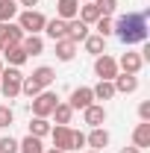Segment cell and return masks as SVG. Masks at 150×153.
Masks as SVG:
<instances>
[{
    "mask_svg": "<svg viewBox=\"0 0 150 153\" xmlns=\"http://www.w3.org/2000/svg\"><path fill=\"white\" fill-rule=\"evenodd\" d=\"M115 36L127 47L130 44H144L147 41V12H127L115 21Z\"/></svg>",
    "mask_w": 150,
    "mask_h": 153,
    "instance_id": "6da1fadb",
    "label": "cell"
},
{
    "mask_svg": "<svg viewBox=\"0 0 150 153\" xmlns=\"http://www.w3.org/2000/svg\"><path fill=\"white\" fill-rule=\"evenodd\" d=\"M21 82H24L21 68H3L0 71V91H3L6 100H15L21 94Z\"/></svg>",
    "mask_w": 150,
    "mask_h": 153,
    "instance_id": "7a4b0ae2",
    "label": "cell"
},
{
    "mask_svg": "<svg viewBox=\"0 0 150 153\" xmlns=\"http://www.w3.org/2000/svg\"><path fill=\"white\" fill-rule=\"evenodd\" d=\"M44 24H47V18L38 9H24V12H18V27L24 30V36H38L44 30Z\"/></svg>",
    "mask_w": 150,
    "mask_h": 153,
    "instance_id": "3957f363",
    "label": "cell"
},
{
    "mask_svg": "<svg viewBox=\"0 0 150 153\" xmlns=\"http://www.w3.org/2000/svg\"><path fill=\"white\" fill-rule=\"evenodd\" d=\"M56 103H59V97L56 91H38L36 97H33V115L36 118H50L53 115V109H56Z\"/></svg>",
    "mask_w": 150,
    "mask_h": 153,
    "instance_id": "277c9868",
    "label": "cell"
},
{
    "mask_svg": "<svg viewBox=\"0 0 150 153\" xmlns=\"http://www.w3.org/2000/svg\"><path fill=\"white\" fill-rule=\"evenodd\" d=\"M94 74L100 76V79H115V76L121 74V71H118V59L109 56V53L94 56Z\"/></svg>",
    "mask_w": 150,
    "mask_h": 153,
    "instance_id": "5b68a950",
    "label": "cell"
},
{
    "mask_svg": "<svg viewBox=\"0 0 150 153\" xmlns=\"http://www.w3.org/2000/svg\"><path fill=\"white\" fill-rule=\"evenodd\" d=\"M0 41L6 44V47H15L24 41V30H21L15 21H9V24H0Z\"/></svg>",
    "mask_w": 150,
    "mask_h": 153,
    "instance_id": "8992f818",
    "label": "cell"
},
{
    "mask_svg": "<svg viewBox=\"0 0 150 153\" xmlns=\"http://www.w3.org/2000/svg\"><path fill=\"white\" fill-rule=\"evenodd\" d=\"M94 103V94H91V88H88V85H79V88H74V91H71V100H68V106H71V109H79V112H82V109H85V106H91Z\"/></svg>",
    "mask_w": 150,
    "mask_h": 153,
    "instance_id": "52a82bcc",
    "label": "cell"
},
{
    "mask_svg": "<svg viewBox=\"0 0 150 153\" xmlns=\"http://www.w3.org/2000/svg\"><path fill=\"white\" fill-rule=\"evenodd\" d=\"M141 68H144V59L138 53H132V50H127L124 56L118 59V71H124V74H138Z\"/></svg>",
    "mask_w": 150,
    "mask_h": 153,
    "instance_id": "ba28073f",
    "label": "cell"
},
{
    "mask_svg": "<svg viewBox=\"0 0 150 153\" xmlns=\"http://www.w3.org/2000/svg\"><path fill=\"white\" fill-rule=\"evenodd\" d=\"M82 121H85L88 127H103V124H106V106H100V103L85 106V109H82Z\"/></svg>",
    "mask_w": 150,
    "mask_h": 153,
    "instance_id": "9c48e42d",
    "label": "cell"
},
{
    "mask_svg": "<svg viewBox=\"0 0 150 153\" xmlns=\"http://www.w3.org/2000/svg\"><path fill=\"white\" fill-rule=\"evenodd\" d=\"M112 85H115V94H132L138 88V76L135 74H118L112 79Z\"/></svg>",
    "mask_w": 150,
    "mask_h": 153,
    "instance_id": "30bf717a",
    "label": "cell"
},
{
    "mask_svg": "<svg viewBox=\"0 0 150 153\" xmlns=\"http://www.w3.org/2000/svg\"><path fill=\"white\" fill-rule=\"evenodd\" d=\"M50 138H53V147L56 150H71V127H62V124H56L53 130H50Z\"/></svg>",
    "mask_w": 150,
    "mask_h": 153,
    "instance_id": "8fae6325",
    "label": "cell"
},
{
    "mask_svg": "<svg viewBox=\"0 0 150 153\" xmlns=\"http://www.w3.org/2000/svg\"><path fill=\"white\" fill-rule=\"evenodd\" d=\"M41 33H47L50 41H62V38H68V21L53 18V21H47V24H44V30H41Z\"/></svg>",
    "mask_w": 150,
    "mask_h": 153,
    "instance_id": "7c38bea8",
    "label": "cell"
},
{
    "mask_svg": "<svg viewBox=\"0 0 150 153\" xmlns=\"http://www.w3.org/2000/svg\"><path fill=\"white\" fill-rule=\"evenodd\" d=\"M3 59L9 62V68H21V65H27V53H24V47L21 44H15V47H6L3 44Z\"/></svg>",
    "mask_w": 150,
    "mask_h": 153,
    "instance_id": "4fadbf2b",
    "label": "cell"
},
{
    "mask_svg": "<svg viewBox=\"0 0 150 153\" xmlns=\"http://www.w3.org/2000/svg\"><path fill=\"white\" fill-rule=\"evenodd\" d=\"M132 147H138V150L150 147V121H141V124L132 130Z\"/></svg>",
    "mask_w": 150,
    "mask_h": 153,
    "instance_id": "5bb4252c",
    "label": "cell"
},
{
    "mask_svg": "<svg viewBox=\"0 0 150 153\" xmlns=\"http://www.w3.org/2000/svg\"><path fill=\"white\" fill-rule=\"evenodd\" d=\"M85 144H88L91 150H103V147L109 144V133H106L103 127H91V133L85 135Z\"/></svg>",
    "mask_w": 150,
    "mask_h": 153,
    "instance_id": "9a60e30c",
    "label": "cell"
},
{
    "mask_svg": "<svg viewBox=\"0 0 150 153\" xmlns=\"http://www.w3.org/2000/svg\"><path fill=\"white\" fill-rule=\"evenodd\" d=\"M76 12H79V0H56V18L74 21Z\"/></svg>",
    "mask_w": 150,
    "mask_h": 153,
    "instance_id": "2e32d148",
    "label": "cell"
},
{
    "mask_svg": "<svg viewBox=\"0 0 150 153\" xmlns=\"http://www.w3.org/2000/svg\"><path fill=\"white\" fill-rule=\"evenodd\" d=\"M68 38H71L74 44H79V41H85V38H88V24H82L79 18L68 21Z\"/></svg>",
    "mask_w": 150,
    "mask_h": 153,
    "instance_id": "e0dca14e",
    "label": "cell"
},
{
    "mask_svg": "<svg viewBox=\"0 0 150 153\" xmlns=\"http://www.w3.org/2000/svg\"><path fill=\"white\" fill-rule=\"evenodd\" d=\"M53 44H56V59L59 62H71L76 56V44L71 38H62V41H53Z\"/></svg>",
    "mask_w": 150,
    "mask_h": 153,
    "instance_id": "ac0fdd59",
    "label": "cell"
},
{
    "mask_svg": "<svg viewBox=\"0 0 150 153\" xmlns=\"http://www.w3.org/2000/svg\"><path fill=\"white\" fill-rule=\"evenodd\" d=\"M21 47H24L27 56H38V53H44V38L41 36H24Z\"/></svg>",
    "mask_w": 150,
    "mask_h": 153,
    "instance_id": "d6986e66",
    "label": "cell"
},
{
    "mask_svg": "<svg viewBox=\"0 0 150 153\" xmlns=\"http://www.w3.org/2000/svg\"><path fill=\"white\" fill-rule=\"evenodd\" d=\"M21 12L18 0H0V24H9V21H15Z\"/></svg>",
    "mask_w": 150,
    "mask_h": 153,
    "instance_id": "ffe728a7",
    "label": "cell"
},
{
    "mask_svg": "<svg viewBox=\"0 0 150 153\" xmlns=\"http://www.w3.org/2000/svg\"><path fill=\"white\" fill-rule=\"evenodd\" d=\"M76 18L82 21V24H88V27H91L94 21L103 18V15H100V9H97L94 3H79V12H76Z\"/></svg>",
    "mask_w": 150,
    "mask_h": 153,
    "instance_id": "44dd1931",
    "label": "cell"
},
{
    "mask_svg": "<svg viewBox=\"0 0 150 153\" xmlns=\"http://www.w3.org/2000/svg\"><path fill=\"white\" fill-rule=\"evenodd\" d=\"M91 94H94V100H112V97H115V85H112V79H100V82L91 88Z\"/></svg>",
    "mask_w": 150,
    "mask_h": 153,
    "instance_id": "7402d4cb",
    "label": "cell"
},
{
    "mask_svg": "<svg viewBox=\"0 0 150 153\" xmlns=\"http://www.w3.org/2000/svg\"><path fill=\"white\" fill-rule=\"evenodd\" d=\"M50 121L47 118H36L33 115V121H30V135H36V138H44V135H50Z\"/></svg>",
    "mask_w": 150,
    "mask_h": 153,
    "instance_id": "603a6c76",
    "label": "cell"
},
{
    "mask_svg": "<svg viewBox=\"0 0 150 153\" xmlns=\"http://www.w3.org/2000/svg\"><path fill=\"white\" fill-rule=\"evenodd\" d=\"M18 153H44V144H41V138H36V135H27V138L18 141Z\"/></svg>",
    "mask_w": 150,
    "mask_h": 153,
    "instance_id": "cb8c5ba5",
    "label": "cell"
},
{
    "mask_svg": "<svg viewBox=\"0 0 150 153\" xmlns=\"http://www.w3.org/2000/svg\"><path fill=\"white\" fill-rule=\"evenodd\" d=\"M33 79H36L41 88H47V85L56 79V71H53V68H47V65H41V68H36V71H33Z\"/></svg>",
    "mask_w": 150,
    "mask_h": 153,
    "instance_id": "d4e9b609",
    "label": "cell"
},
{
    "mask_svg": "<svg viewBox=\"0 0 150 153\" xmlns=\"http://www.w3.org/2000/svg\"><path fill=\"white\" fill-rule=\"evenodd\" d=\"M53 118H56V124L68 127V124L74 121V109H71L68 103H62V100H59V103H56V109H53Z\"/></svg>",
    "mask_w": 150,
    "mask_h": 153,
    "instance_id": "484cf974",
    "label": "cell"
},
{
    "mask_svg": "<svg viewBox=\"0 0 150 153\" xmlns=\"http://www.w3.org/2000/svg\"><path fill=\"white\" fill-rule=\"evenodd\" d=\"M82 44H85V50H88L91 56H100V53H106V38H103V36H88Z\"/></svg>",
    "mask_w": 150,
    "mask_h": 153,
    "instance_id": "4316f807",
    "label": "cell"
},
{
    "mask_svg": "<svg viewBox=\"0 0 150 153\" xmlns=\"http://www.w3.org/2000/svg\"><path fill=\"white\" fill-rule=\"evenodd\" d=\"M94 27H97V36H103V38L115 36V21L112 18H97V21H94Z\"/></svg>",
    "mask_w": 150,
    "mask_h": 153,
    "instance_id": "83f0119b",
    "label": "cell"
},
{
    "mask_svg": "<svg viewBox=\"0 0 150 153\" xmlns=\"http://www.w3.org/2000/svg\"><path fill=\"white\" fill-rule=\"evenodd\" d=\"M38 91H44V88L38 85V82L33 79V76H24V82H21V94H27L30 100H33V97H36Z\"/></svg>",
    "mask_w": 150,
    "mask_h": 153,
    "instance_id": "f1b7e54d",
    "label": "cell"
},
{
    "mask_svg": "<svg viewBox=\"0 0 150 153\" xmlns=\"http://www.w3.org/2000/svg\"><path fill=\"white\" fill-rule=\"evenodd\" d=\"M94 6L100 9V15H103V18H112L115 9H118V0H94Z\"/></svg>",
    "mask_w": 150,
    "mask_h": 153,
    "instance_id": "f546056e",
    "label": "cell"
},
{
    "mask_svg": "<svg viewBox=\"0 0 150 153\" xmlns=\"http://www.w3.org/2000/svg\"><path fill=\"white\" fill-rule=\"evenodd\" d=\"M0 153H18V138L3 135V138H0Z\"/></svg>",
    "mask_w": 150,
    "mask_h": 153,
    "instance_id": "4dcf8cb0",
    "label": "cell"
},
{
    "mask_svg": "<svg viewBox=\"0 0 150 153\" xmlns=\"http://www.w3.org/2000/svg\"><path fill=\"white\" fill-rule=\"evenodd\" d=\"M12 121H15V115L9 106H0V130H6V127H12Z\"/></svg>",
    "mask_w": 150,
    "mask_h": 153,
    "instance_id": "1f68e13d",
    "label": "cell"
},
{
    "mask_svg": "<svg viewBox=\"0 0 150 153\" xmlns=\"http://www.w3.org/2000/svg\"><path fill=\"white\" fill-rule=\"evenodd\" d=\"M79 147H85V133L71 130V150H79Z\"/></svg>",
    "mask_w": 150,
    "mask_h": 153,
    "instance_id": "d6a6232c",
    "label": "cell"
},
{
    "mask_svg": "<svg viewBox=\"0 0 150 153\" xmlns=\"http://www.w3.org/2000/svg\"><path fill=\"white\" fill-rule=\"evenodd\" d=\"M138 118H141V121H150V100L138 103Z\"/></svg>",
    "mask_w": 150,
    "mask_h": 153,
    "instance_id": "836d02e7",
    "label": "cell"
},
{
    "mask_svg": "<svg viewBox=\"0 0 150 153\" xmlns=\"http://www.w3.org/2000/svg\"><path fill=\"white\" fill-rule=\"evenodd\" d=\"M18 6H24V9H33V6H38V0H18Z\"/></svg>",
    "mask_w": 150,
    "mask_h": 153,
    "instance_id": "e575fe53",
    "label": "cell"
},
{
    "mask_svg": "<svg viewBox=\"0 0 150 153\" xmlns=\"http://www.w3.org/2000/svg\"><path fill=\"white\" fill-rule=\"evenodd\" d=\"M121 153H141V150H138V147H124Z\"/></svg>",
    "mask_w": 150,
    "mask_h": 153,
    "instance_id": "d590c367",
    "label": "cell"
},
{
    "mask_svg": "<svg viewBox=\"0 0 150 153\" xmlns=\"http://www.w3.org/2000/svg\"><path fill=\"white\" fill-rule=\"evenodd\" d=\"M44 153H65V150H56V147H53V150H44Z\"/></svg>",
    "mask_w": 150,
    "mask_h": 153,
    "instance_id": "8d00e7d4",
    "label": "cell"
},
{
    "mask_svg": "<svg viewBox=\"0 0 150 153\" xmlns=\"http://www.w3.org/2000/svg\"><path fill=\"white\" fill-rule=\"evenodd\" d=\"M79 3H94V0H79Z\"/></svg>",
    "mask_w": 150,
    "mask_h": 153,
    "instance_id": "74e56055",
    "label": "cell"
},
{
    "mask_svg": "<svg viewBox=\"0 0 150 153\" xmlns=\"http://www.w3.org/2000/svg\"><path fill=\"white\" fill-rule=\"evenodd\" d=\"M85 153H100V150H85Z\"/></svg>",
    "mask_w": 150,
    "mask_h": 153,
    "instance_id": "f35d334b",
    "label": "cell"
},
{
    "mask_svg": "<svg viewBox=\"0 0 150 153\" xmlns=\"http://www.w3.org/2000/svg\"><path fill=\"white\" fill-rule=\"evenodd\" d=\"M0 53H3V41H0Z\"/></svg>",
    "mask_w": 150,
    "mask_h": 153,
    "instance_id": "ab89813d",
    "label": "cell"
}]
</instances>
